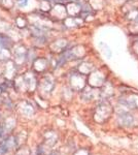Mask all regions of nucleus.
I'll use <instances>...</instances> for the list:
<instances>
[{
  "label": "nucleus",
  "instance_id": "f257e3e1",
  "mask_svg": "<svg viewBox=\"0 0 138 155\" xmlns=\"http://www.w3.org/2000/svg\"><path fill=\"white\" fill-rule=\"evenodd\" d=\"M19 3H20L21 5H25L27 3V0H19Z\"/></svg>",
  "mask_w": 138,
  "mask_h": 155
}]
</instances>
